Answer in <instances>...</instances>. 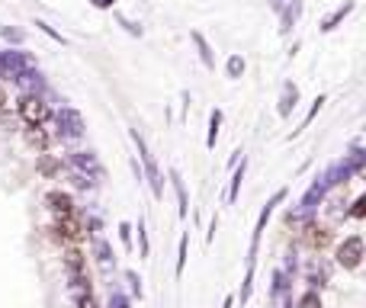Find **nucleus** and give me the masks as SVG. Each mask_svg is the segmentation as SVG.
Listing matches in <instances>:
<instances>
[{
	"mask_svg": "<svg viewBox=\"0 0 366 308\" xmlns=\"http://www.w3.org/2000/svg\"><path fill=\"white\" fill-rule=\"evenodd\" d=\"M286 196H289V190L286 186H280V190L270 196V200L264 202V209H260L257 216V225H254V232H250V248H248V273H244V283H241V292H238V299L248 302L250 292H254V273H257V254H260V241H264V232H266V222H270V216H273V209L280 206V202H286Z\"/></svg>",
	"mask_w": 366,
	"mask_h": 308,
	"instance_id": "nucleus-1",
	"label": "nucleus"
},
{
	"mask_svg": "<svg viewBox=\"0 0 366 308\" xmlns=\"http://www.w3.org/2000/svg\"><path fill=\"white\" fill-rule=\"evenodd\" d=\"M129 138H132L135 151H138V161H142V167H145V180H148L154 200H161V196H164V174H161L158 161H154V154L148 151V145H145V138H142L138 129H129Z\"/></svg>",
	"mask_w": 366,
	"mask_h": 308,
	"instance_id": "nucleus-2",
	"label": "nucleus"
},
{
	"mask_svg": "<svg viewBox=\"0 0 366 308\" xmlns=\"http://www.w3.org/2000/svg\"><path fill=\"white\" fill-rule=\"evenodd\" d=\"M17 109H19V119H23L26 125H45L51 116V109H49V103L42 100V93H23Z\"/></svg>",
	"mask_w": 366,
	"mask_h": 308,
	"instance_id": "nucleus-3",
	"label": "nucleus"
},
{
	"mask_svg": "<svg viewBox=\"0 0 366 308\" xmlns=\"http://www.w3.org/2000/svg\"><path fill=\"white\" fill-rule=\"evenodd\" d=\"M55 129H58V138H65V142H77V138H83V132H87L83 116L74 106H61L58 113H55Z\"/></svg>",
	"mask_w": 366,
	"mask_h": 308,
	"instance_id": "nucleus-4",
	"label": "nucleus"
},
{
	"mask_svg": "<svg viewBox=\"0 0 366 308\" xmlns=\"http://www.w3.org/2000/svg\"><path fill=\"white\" fill-rule=\"evenodd\" d=\"M337 267H344V270H357L360 264H363V257H366V241L360 238V234H350L347 241H341L337 244Z\"/></svg>",
	"mask_w": 366,
	"mask_h": 308,
	"instance_id": "nucleus-5",
	"label": "nucleus"
},
{
	"mask_svg": "<svg viewBox=\"0 0 366 308\" xmlns=\"http://www.w3.org/2000/svg\"><path fill=\"white\" fill-rule=\"evenodd\" d=\"M328 193H331V180H328V170H325V174H318L315 180H312V186L305 190V196H302V202H299V216H312V212L325 202Z\"/></svg>",
	"mask_w": 366,
	"mask_h": 308,
	"instance_id": "nucleus-6",
	"label": "nucleus"
},
{
	"mask_svg": "<svg viewBox=\"0 0 366 308\" xmlns=\"http://www.w3.org/2000/svg\"><path fill=\"white\" fill-rule=\"evenodd\" d=\"M67 167H71V170H81V174H87L90 180H100V177H106L100 158H97L93 151H74V154H67Z\"/></svg>",
	"mask_w": 366,
	"mask_h": 308,
	"instance_id": "nucleus-7",
	"label": "nucleus"
},
{
	"mask_svg": "<svg viewBox=\"0 0 366 308\" xmlns=\"http://www.w3.org/2000/svg\"><path fill=\"white\" fill-rule=\"evenodd\" d=\"M0 65H3V71H7V81H17V77L23 74L26 67H33V65H35V58L29 55V51L7 49V51H0Z\"/></svg>",
	"mask_w": 366,
	"mask_h": 308,
	"instance_id": "nucleus-8",
	"label": "nucleus"
},
{
	"mask_svg": "<svg viewBox=\"0 0 366 308\" xmlns=\"http://www.w3.org/2000/svg\"><path fill=\"white\" fill-rule=\"evenodd\" d=\"M51 232H55V238H61V241H81L83 234H87V232H83V225L77 222V216H65V218H58Z\"/></svg>",
	"mask_w": 366,
	"mask_h": 308,
	"instance_id": "nucleus-9",
	"label": "nucleus"
},
{
	"mask_svg": "<svg viewBox=\"0 0 366 308\" xmlns=\"http://www.w3.org/2000/svg\"><path fill=\"white\" fill-rule=\"evenodd\" d=\"M45 206L55 212V218H65V216H74V200L67 196V193L61 190H51L49 196H45Z\"/></svg>",
	"mask_w": 366,
	"mask_h": 308,
	"instance_id": "nucleus-10",
	"label": "nucleus"
},
{
	"mask_svg": "<svg viewBox=\"0 0 366 308\" xmlns=\"http://www.w3.org/2000/svg\"><path fill=\"white\" fill-rule=\"evenodd\" d=\"M296 103H299V87L292 81L283 83V93H280V106H276V113H280V119H289L292 109H296Z\"/></svg>",
	"mask_w": 366,
	"mask_h": 308,
	"instance_id": "nucleus-11",
	"label": "nucleus"
},
{
	"mask_svg": "<svg viewBox=\"0 0 366 308\" xmlns=\"http://www.w3.org/2000/svg\"><path fill=\"white\" fill-rule=\"evenodd\" d=\"M170 184H174V193H177V212H180V218H186L190 216V196H186V184H183L177 167H170Z\"/></svg>",
	"mask_w": 366,
	"mask_h": 308,
	"instance_id": "nucleus-12",
	"label": "nucleus"
},
{
	"mask_svg": "<svg viewBox=\"0 0 366 308\" xmlns=\"http://www.w3.org/2000/svg\"><path fill=\"white\" fill-rule=\"evenodd\" d=\"M244 174H248V158H244V161H234V174H232V184H228V193H225V202H228V206H234V202H238V193H241Z\"/></svg>",
	"mask_w": 366,
	"mask_h": 308,
	"instance_id": "nucleus-13",
	"label": "nucleus"
},
{
	"mask_svg": "<svg viewBox=\"0 0 366 308\" xmlns=\"http://www.w3.org/2000/svg\"><path fill=\"white\" fill-rule=\"evenodd\" d=\"M353 7H357L353 0H344L341 7H337V10L331 13V17H325V19H321V26H318V29H321V33H334V29H337V26H341L344 19L350 17V13H353Z\"/></svg>",
	"mask_w": 366,
	"mask_h": 308,
	"instance_id": "nucleus-14",
	"label": "nucleus"
},
{
	"mask_svg": "<svg viewBox=\"0 0 366 308\" xmlns=\"http://www.w3.org/2000/svg\"><path fill=\"white\" fill-rule=\"evenodd\" d=\"M276 10H280V29H283V33H289L292 26H296V19L302 17V0H289L286 7H280V3H276Z\"/></svg>",
	"mask_w": 366,
	"mask_h": 308,
	"instance_id": "nucleus-15",
	"label": "nucleus"
},
{
	"mask_svg": "<svg viewBox=\"0 0 366 308\" xmlns=\"http://www.w3.org/2000/svg\"><path fill=\"white\" fill-rule=\"evenodd\" d=\"M17 83L23 87V93H42V90H45V77H42L39 71H35V65H33V67H26L23 74L17 77Z\"/></svg>",
	"mask_w": 366,
	"mask_h": 308,
	"instance_id": "nucleus-16",
	"label": "nucleus"
},
{
	"mask_svg": "<svg viewBox=\"0 0 366 308\" xmlns=\"http://www.w3.org/2000/svg\"><path fill=\"white\" fill-rule=\"evenodd\" d=\"M190 39H193V45H196V51H200L202 67H206V71H216V55H212V45L206 42V35H202V33H193Z\"/></svg>",
	"mask_w": 366,
	"mask_h": 308,
	"instance_id": "nucleus-17",
	"label": "nucleus"
},
{
	"mask_svg": "<svg viewBox=\"0 0 366 308\" xmlns=\"http://www.w3.org/2000/svg\"><path fill=\"white\" fill-rule=\"evenodd\" d=\"M328 279H331V264H328V260H315L312 270H308V283H312V289L325 286Z\"/></svg>",
	"mask_w": 366,
	"mask_h": 308,
	"instance_id": "nucleus-18",
	"label": "nucleus"
},
{
	"mask_svg": "<svg viewBox=\"0 0 366 308\" xmlns=\"http://www.w3.org/2000/svg\"><path fill=\"white\" fill-rule=\"evenodd\" d=\"M222 122H225V113H222V109H212V113H209V135H206V148H209V151L216 148Z\"/></svg>",
	"mask_w": 366,
	"mask_h": 308,
	"instance_id": "nucleus-19",
	"label": "nucleus"
},
{
	"mask_svg": "<svg viewBox=\"0 0 366 308\" xmlns=\"http://www.w3.org/2000/svg\"><path fill=\"white\" fill-rule=\"evenodd\" d=\"M26 142H29L42 154V151L49 148V132H45L42 125H29V129H26Z\"/></svg>",
	"mask_w": 366,
	"mask_h": 308,
	"instance_id": "nucleus-20",
	"label": "nucleus"
},
{
	"mask_svg": "<svg viewBox=\"0 0 366 308\" xmlns=\"http://www.w3.org/2000/svg\"><path fill=\"white\" fill-rule=\"evenodd\" d=\"M328 241H331V234H328L325 228H318V225H305V244H308V248L321 250Z\"/></svg>",
	"mask_w": 366,
	"mask_h": 308,
	"instance_id": "nucleus-21",
	"label": "nucleus"
},
{
	"mask_svg": "<svg viewBox=\"0 0 366 308\" xmlns=\"http://www.w3.org/2000/svg\"><path fill=\"white\" fill-rule=\"evenodd\" d=\"M93 250H97V264H100L103 270H113V248H109L103 238H97V241H93Z\"/></svg>",
	"mask_w": 366,
	"mask_h": 308,
	"instance_id": "nucleus-22",
	"label": "nucleus"
},
{
	"mask_svg": "<svg viewBox=\"0 0 366 308\" xmlns=\"http://www.w3.org/2000/svg\"><path fill=\"white\" fill-rule=\"evenodd\" d=\"M65 267H67V273H83V254L81 250H65Z\"/></svg>",
	"mask_w": 366,
	"mask_h": 308,
	"instance_id": "nucleus-23",
	"label": "nucleus"
},
{
	"mask_svg": "<svg viewBox=\"0 0 366 308\" xmlns=\"http://www.w3.org/2000/svg\"><path fill=\"white\" fill-rule=\"evenodd\" d=\"M186 248H190V234L183 232L180 234V250H177V279H180L183 270H186Z\"/></svg>",
	"mask_w": 366,
	"mask_h": 308,
	"instance_id": "nucleus-24",
	"label": "nucleus"
},
{
	"mask_svg": "<svg viewBox=\"0 0 366 308\" xmlns=\"http://www.w3.org/2000/svg\"><path fill=\"white\" fill-rule=\"evenodd\" d=\"M35 167H39V174H42V177H55V174H58V161L49 158L45 151L39 154V164H35Z\"/></svg>",
	"mask_w": 366,
	"mask_h": 308,
	"instance_id": "nucleus-25",
	"label": "nucleus"
},
{
	"mask_svg": "<svg viewBox=\"0 0 366 308\" xmlns=\"http://www.w3.org/2000/svg\"><path fill=\"white\" fill-rule=\"evenodd\" d=\"M244 67H248V65H244L241 55H232V58H228V65H225V74L232 77V81H238V77L244 74Z\"/></svg>",
	"mask_w": 366,
	"mask_h": 308,
	"instance_id": "nucleus-26",
	"label": "nucleus"
},
{
	"mask_svg": "<svg viewBox=\"0 0 366 308\" xmlns=\"http://www.w3.org/2000/svg\"><path fill=\"white\" fill-rule=\"evenodd\" d=\"M321 106H325V93H318L315 100H312V109H308V113H305V119H302V129H308V125L315 122V116L321 113ZM302 129H299V132H302Z\"/></svg>",
	"mask_w": 366,
	"mask_h": 308,
	"instance_id": "nucleus-27",
	"label": "nucleus"
},
{
	"mask_svg": "<svg viewBox=\"0 0 366 308\" xmlns=\"http://www.w3.org/2000/svg\"><path fill=\"white\" fill-rule=\"evenodd\" d=\"M296 308H325V305H321V295H318L315 289H308V292H302V295H299Z\"/></svg>",
	"mask_w": 366,
	"mask_h": 308,
	"instance_id": "nucleus-28",
	"label": "nucleus"
},
{
	"mask_svg": "<svg viewBox=\"0 0 366 308\" xmlns=\"http://www.w3.org/2000/svg\"><path fill=\"white\" fill-rule=\"evenodd\" d=\"M135 232H138V254H142V257H148V228H145V218H138Z\"/></svg>",
	"mask_w": 366,
	"mask_h": 308,
	"instance_id": "nucleus-29",
	"label": "nucleus"
},
{
	"mask_svg": "<svg viewBox=\"0 0 366 308\" xmlns=\"http://www.w3.org/2000/svg\"><path fill=\"white\" fill-rule=\"evenodd\" d=\"M0 35H3L7 42H13V45H19V42L26 39V33L23 29H17V26H0Z\"/></svg>",
	"mask_w": 366,
	"mask_h": 308,
	"instance_id": "nucleus-30",
	"label": "nucleus"
},
{
	"mask_svg": "<svg viewBox=\"0 0 366 308\" xmlns=\"http://www.w3.org/2000/svg\"><path fill=\"white\" fill-rule=\"evenodd\" d=\"M347 216H350V218H366V193L353 200V206L347 209Z\"/></svg>",
	"mask_w": 366,
	"mask_h": 308,
	"instance_id": "nucleus-31",
	"label": "nucleus"
},
{
	"mask_svg": "<svg viewBox=\"0 0 366 308\" xmlns=\"http://www.w3.org/2000/svg\"><path fill=\"white\" fill-rule=\"evenodd\" d=\"M35 26H39V29H42L45 35H49V39H55V42H58V45H67V39H65V35H61V33H55V29H51V26L45 23V19H35Z\"/></svg>",
	"mask_w": 366,
	"mask_h": 308,
	"instance_id": "nucleus-32",
	"label": "nucleus"
},
{
	"mask_svg": "<svg viewBox=\"0 0 366 308\" xmlns=\"http://www.w3.org/2000/svg\"><path fill=\"white\" fill-rule=\"evenodd\" d=\"M125 279L132 283V295H135V299H142L145 292H142V279H138V273H132V270H129V273H125Z\"/></svg>",
	"mask_w": 366,
	"mask_h": 308,
	"instance_id": "nucleus-33",
	"label": "nucleus"
},
{
	"mask_svg": "<svg viewBox=\"0 0 366 308\" xmlns=\"http://www.w3.org/2000/svg\"><path fill=\"white\" fill-rule=\"evenodd\" d=\"M116 19H119V26H125V29H129V33H132V35H142V26H138V23H132V19H129V17H122V13H116Z\"/></svg>",
	"mask_w": 366,
	"mask_h": 308,
	"instance_id": "nucleus-34",
	"label": "nucleus"
},
{
	"mask_svg": "<svg viewBox=\"0 0 366 308\" xmlns=\"http://www.w3.org/2000/svg\"><path fill=\"white\" fill-rule=\"evenodd\" d=\"M119 238H122L125 248L132 250V225H129V222H122V225H119Z\"/></svg>",
	"mask_w": 366,
	"mask_h": 308,
	"instance_id": "nucleus-35",
	"label": "nucleus"
},
{
	"mask_svg": "<svg viewBox=\"0 0 366 308\" xmlns=\"http://www.w3.org/2000/svg\"><path fill=\"white\" fill-rule=\"evenodd\" d=\"M109 308H129V299H125L122 292H116V295L109 299Z\"/></svg>",
	"mask_w": 366,
	"mask_h": 308,
	"instance_id": "nucleus-36",
	"label": "nucleus"
},
{
	"mask_svg": "<svg viewBox=\"0 0 366 308\" xmlns=\"http://www.w3.org/2000/svg\"><path fill=\"white\" fill-rule=\"evenodd\" d=\"M90 3H93V7H97V10H109V7H113V3H116V0H90Z\"/></svg>",
	"mask_w": 366,
	"mask_h": 308,
	"instance_id": "nucleus-37",
	"label": "nucleus"
},
{
	"mask_svg": "<svg viewBox=\"0 0 366 308\" xmlns=\"http://www.w3.org/2000/svg\"><path fill=\"white\" fill-rule=\"evenodd\" d=\"M77 308H97V305H93V295H83V299H77Z\"/></svg>",
	"mask_w": 366,
	"mask_h": 308,
	"instance_id": "nucleus-38",
	"label": "nucleus"
},
{
	"mask_svg": "<svg viewBox=\"0 0 366 308\" xmlns=\"http://www.w3.org/2000/svg\"><path fill=\"white\" fill-rule=\"evenodd\" d=\"M280 308H292V302H289V295H280Z\"/></svg>",
	"mask_w": 366,
	"mask_h": 308,
	"instance_id": "nucleus-39",
	"label": "nucleus"
},
{
	"mask_svg": "<svg viewBox=\"0 0 366 308\" xmlns=\"http://www.w3.org/2000/svg\"><path fill=\"white\" fill-rule=\"evenodd\" d=\"M7 106V90H3V87H0V109Z\"/></svg>",
	"mask_w": 366,
	"mask_h": 308,
	"instance_id": "nucleus-40",
	"label": "nucleus"
},
{
	"mask_svg": "<svg viewBox=\"0 0 366 308\" xmlns=\"http://www.w3.org/2000/svg\"><path fill=\"white\" fill-rule=\"evenodd\" d=\"M360 177H363V180H366V164H363V167H360Z\"/></svg>",
	"mask_w": 366,
	"mask_h": 308,
	"instance_id": "nucleus-41",
	"label": "nucleus"
},
{
	"mask_svg": "<svg viewBox=\"0 0 366 308\" xmlns=\"http://www.w3.org/2000/svg\"><path fill=\"white\" fill-rule=\"evenodd\" d=\"M0 77H7V71H3V65H0Z\"/></svg>",
	"mask_w": 366,
	"mask_h": 308,
	"instance_id": "nucleus-42",
	"label": "nucleus"
}]
</instances>
